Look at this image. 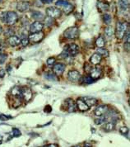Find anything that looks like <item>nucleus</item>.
<instances>
[{
	"label": "nucleus",
	"instance_id": "16",
	"mask_svg": "<svg viewBox=\"0 0 130 147\" xmlns=\"http://www.w3.org/2000/svg\"><path fill=\"white\" fill-rule=\"evenodd\" d=\"M107 112H108V107L105 105H101L96 107V109L95 110V115L97 117H100V116L106 114Z\"/></svg>",
	"mask_w": 130,
	"mask_h": 147
},
{
	"label": "nucleus",
	"instance_id": "41",
	"mask_svg": "<svg viewBox=\"0 0 130 147\" xmlns=\"http://www.w3.org/2000/svg\"><path fill=\"white\" fill-rule=\"evenodd\" d=\"M46 146H48V147H58V145H56V144H50V145H47Z\"/></svg>",
	"mask_w": 130,
	"mask_h": 147
},
{
	"label": "nucleus",
	"instance_id": "40",
	"mask_svg": "<svg viewBox=\"0 0 130 147\" xmlns=\"http://www.w3.org/2000/svg\"><path fill=\"white\" fill-rule=\"evenodd\" d=\"M42 3H46V4H49V3H51L53 2V0H40Z\"/></svg>",
	"mask_w": 130,
	"mask_h": 147
},
{
	"label": "nucleus",
	"instance_id": "38",
	"mask_svg": "<svg viewBox=\"0 0 130 147\" xmlns=\"http://www.w3.org/2000/svg\"><path fill=\"white\" fill-rule=\"evenodd\" d=\"M129 41H130V34H129V32H128L127 36H126V37H125V42H126V43H129Z\"/></svg>",
	"mask_w": 130,
	"mask_h": 147
},
{
	"label": "nucleus",
	"instance_id": "44",
	"mask_svg": "<svg viewBox=\"0 0 130 147\" xmlns=\"http://www.w3.org/2000/svg\"><path fill=\"white\" fill-rule=\"evenodd\" d=\"M91 146V144H86V146Z\"/></svg>",
	"mask_w": 130,
	"mask_h": 147
},
{
	"label": "nucleus",
	"instance_id": "29",
	"mask_svg": "<svg viewBox=\"0 0 130 147\" xmlns=\"http://www.w3.org/2000/svg\"><path fill=\"white\" fill-rule=\"evenodd\" d=\"M102 18H103V21H104L105 23L107 24V25L111 24V22H112V18H111V15L108 13H105L103 15V17H102Z\"/></svg>",
	"mask_w": 130,
	"mask_h": 147
},
{
	"label": "nucleus",
	"instance_id": "9",
	"mask_svg": "<svg viewBox=\"0 0 130 147\" xmlns=\"http://www.w3.org/2000/svg\"><path fill=\"white\" fill-rule=\"evenodd\" d=\"M21 98H23L25 100L30 101L32 98V92L28 87H21Z\"/></svg>",
	"mask_w": 130,
	"mask_h": 147
},
{
	"label": "nucleus",
	"instance_id": "24",
	"mask_svg": "<svg viewBox=\"0 0 130 147\" xmlns=\"http://www.w3.org/2000/svg\"><path fill=\"white\" fill-rule=\"evenodd\" d=\"M119 5L121 9L126 10L129 7V0H119Z\"/></svg>",
	"mask_w": 130,
	"mask_h": 147
},
{
	"label": "nucleus",
	"instance_id": "28",
	"mask_svg": "<svg viewBox=\"0 0 130 147\" xmlns=\"http://www.w3.org/2000/svg\"><path fill=\"white\" fill-rule=\"evenodd\" d=\"M105 35H106L107 36L111 37V36H112L115 34V30H114L113 27H111V26H109V27H107L105 28Z\"/></svg>",
	"mask_w": 130,
	"mask_h": 147
},
{
	"label": "nucleus",
	"instance_id": "26",
	"mask_svg": "<svg viewBox=\"0 0 130 147\" xmlns=\"http://www.w3.org/2000/svg\"><path fill=\"white\" fill-rule=\"evenodd\" d=\"M106 119H107V118H106L105 115L100 116L99 118L95 120V123H96V125H101V124H103V123H105V122L106 121Z\"/></svg>",
	"mask_w": 130,
	"mask_h": 147
},
{
	"label": "nucleus",
	"instance_id": "7",
	"mask_svg": "<svg viewBox=\"0 0 130 147\" xmlns=\"http://www.w3.org/2000/svg\"><path fill=\"white\" fill-rule=\"evenodd\" d=\"M45 37V34L43 33L42 32H36V33L31 34L28 37L29 40H31V42L34 43H38L40 41L44 39Z\"/></svg>",
	"mask_w": 130,
	"mask_h": 147
},
{
	"label": "nucleus",
	"instance_id": "4",
	"mask_svg": "<svg viewBox=\"0 0 130 147\" xmlns=\"http://www.w3.org/2000/svg\"><path fill=\"white\" fill-rule=\"evenodd\" d=\"M64 36L68 39H76L79 36V29L77 27H68L64 31Z\"/></svg>",
	"mask_w": 130,
	"mask_h": 147
},
{
	"label": "nucleus",
	"instance_id": "5",
	"mask_svg": "<svg viewBox=\"0 0 130 147\" xmlns=\"http://www.w3.org/2000/svg\"><path fill=\"white\" fill-rule=\"evenodd\" d=\"M47 15L51 18H58L61 16V10L56 7H50L46 9Z\"/></svg>",
	"mask_w": 130,
	"mask_h": 147
},
{
	"label": "nucleus",
	"instance_id": "20",
	"mask_svg": "<svg viewBox=\"0 0 130 147\" xmlns=\"http://www.w3.org/2000/svg\"><path fill=\"white\" fill-rule=\"evenodd\" d=\"M115 128V123L113 121H108L103 127V129L105 131H112Z\"/></svg>",
	"mask_w": 130,
	"mask_h": 147
},
{
	"label": "nucleus",
	"instance_id": "22",
	"mask_svg": "<svg viewBox=\"0 0 130 147\" xmlns=\"http://www.w3.org/2000/svg\"><path fill=\"white\" fill-rule=\"evenodd\" d=\"M32 17L34 19L37 20L38 22L41 20H45V16L44 14H42L40 12H37V11H34L32 13Z\"/></svg>",
	"mask_w": 130,
	"mask_h": 147
},
{
	"label": "nucleus",
	"instance_id": "31",
	"mask_svg": "<svg viewBox=\"0 0 130 147\" xmlns=\"http://www.w3.org/2000/svg\"><path fill=\"white\" fill-rule=\"evenodd\" d=\"M82 83H84V84H91L93 82V79L91 76H84L82 79Z\"/></svg>",
	"mask_w": 130,
	"mask_h": 147
},
{
	"label": "nucleus",
	"instance_id": "17",
	"mask_svg": "<svg viewBox=\"0 0 130 147\" xmlns=\"http://www.w3.org/2000/svg\"><path fill=\"white\" fill-rule=\"evenodd\" d=\"M21 43V40L18 36H12L8 38V44L12 47H17Z\"/></svg>",
	"mask_w": 130,
	"mask_h": 147
},
{
	"label": "nucleus",
	"instance_id": "32",
	"mask_svg": "<svg viewBox=\"0 0 130 147\" xmlns=\"http://www.w3.org/2000/svg\"><path fill=\"white\" fill-rule=\"evenodd\" d=\"M55 59L54 58V57H50V58H49L48 60H47V65H50V66H52L54 65V64H55Z\"/></svg>",
	"mask_w": 130,
	"mask_h": 147
},
{
	"label": "nucleus",
	"instance_id": "34",
	"mask_svg": "<svg viewBox=\"0 0 130 147\" xmlns=\"http://www.w3.org/2000/svg\"><path fill=\"white\" fill-rule=\"evenodd\" d=\"M7 56L6 55H4V54L1 53L0 54V65H2V64H3L7 60Z\"/></svg>",
	"mask_w": 130,
	"mask_h": 147
},
{
	"label": "nucleus",
	"instance_id": "12",
	"mask_svg": "<svg viewBox=\"0 0 130 147\" xmlns=\"http://www.w3.org/2000/svg\"><path fill=\"white\" fill-rule=\"evenodd\" d=\"M68 78L70 81L76 82V81H78L81 79V74L78 70H71L68 74Z\"/></svg>",
	"mask_w": 130,
	"mask_h": 147
},
{
	"label": "nucleus",
	"instance_id": "6",
	"mask_svg": "<svg viewBox=\"0 0 130 147\" xmlns=\"http://www.w3.org/2000/svg\"><path fill=\"white\" fill-rule=\"evenodd\" d=\"M64 51L67 52L68 55H78V53L79 52V47H78V45L76 44H69V45H67L64 48Z\"/></svg>",
	"mask_w": 130,
	"mask_h": 147
},
{
	"label": "nucleus",
	"instance_id": "23",
	"mask_svg": "<svg viewBox=\"0 0 130 147\" xmlns=\"http://www.w3.org/2000/svg\"><path fill=\"white\" fill-rule=\"evenodd\" d=\"M11 93H12L13 96H15L17 98H21V87H18V86L14 87L12 89Z\"/></svg>",
	"mask_w": 130,
	"mask_h": 147
},
{
	"label": "nucleus",
	"instance_id": "21",
	"mask_svg": "<svg viewBox=\"0 0 130 147\" xmlns=\"http://www.w3.org/2000/svg\"><path fill=\"white\" fill-rule=\"evenodd\" d=\"M82 99L86 102V104L91 107L92 106H95L97 103V100L96 98H82Z\"/></svg>",
	"mask_w": 130,
	"mask_h": 147
},
{
	"label": "nucleus",
	"instance_id": "15",
	"mask_svg": "<svg viewBox=\"0 0 130 147\" xmlns=\"http://www.w3.org/2000/svg\"><path fill=\"white\" fill-rule=\"evenodd\" d=\"M29 8H30V4L27 2H19L17 4V9L19 12H21V13L28 11Z\"/></svg>",
	"mask_w": 130,
	"mask_h": 147
},
{
	"label": "nucleus",
	"instance_id": "27",
	"mask_svg": "<svg viewBox=\"0 0 130 147\" xmlns=\"http://www.w3.org/2000/svg\"><path fill=\"white\" fill-rule=\"evenodd\" d=\"M45 78L47 79L48 80H54V81H57L58 80V78H57V76H56V74H54L53 73H48L46 74H45Z\"/></svg>",
	"mask_w": 130,
	"mask_h": 147
},
{
	"label": "nucleus",
	"instance_id": "8",
	"mask_svg": "<svg viewBox=\"0 0 130 147\" xmlns=\"http://www.w3.org/2000/svg\"><path fill=\"white\" fill-rule=\"evenodd\" d=\"M44 28V25L42 22H34L30 26V32L31 33H36V32H40L43 30Z\"/></svg>",
	"mask_w": 130,
	"mask_h": 147
},
{
	"label": "nucleus",
	"instance_id": "39",
	"mask_svg": "<svg viewBox=\"0 0 130 147\" xmlns=\"http://www.w3.org/2000/svg\"><path fill=\"white\" fill-rule=\"evenodd\" d=\"M5 70L4 69H0V78H3L5 76Z\"/></svg>",
	"mask_w": 130,
	"mask_h": 147
},
{
	"label": "nucleus",
	"instance_id": "2",
	"mask_svg": "<svg viewBox=\"0 0 130 147\" xmlns=\"http://www.w3.org/2000/svg\"><path fill=\"white\" fill-rule=\"evenodd\" d=\"M128 26L129 25L126 22H118L117 24H116V29H115V36H116L118 39L121 40L124 37L127 29L129 28Z\"/></svg>",
	"mask_w": 130,
	"mask_h": 147
},
{
	"label": "nucleus",
	"instance_id": "25",
	"mask_svg": "<svg viewBox=\"0 0 130 147\" xmlns=\"http://www.w3.org/2000/svg\"><path fill=\"white\" fill-rule=\"evenodd\" d=\"M96 46L98 48H103L105 47V40L102 36H99L96 40Z\"/></svg>",
	"mask_w": 130,
	"mask_h": 147
},
{
	"label": "nucleus",
	"instance_id": "13",
	"mask_svg": "<svg viewBox=\"0 0 130 147\" xmlns=\"http://www.w3.org/2000/svg\"><path fill=\"white\" fill-rule=\"evenodd\" d=\"M65 69V65L62 63H57L54 65L53 70H54V74L56 75H61L64 73Z\"/></svg>",
	"mask_w": 130,
	"mask_h": 147
},
{
	"label": "nucleus",
	"instance_id": "18",
	"mask_svg": "<svg viewBox=\"0 0 130 147\" xmlns=\"http://www.w3.org/2000/svg\"><path fill=\"white\" fill-rule=\"evenodd\" d=\"M97 7L101 12L105 13V12H106V11L109 10L110 6H109V3H106V2H104V1H98Z\"/></svg>",
	"mask_w": 130,
	"mask_h": 147
},
{
	"label": "nucleus",
	"instance_id": "45",
	"mask_svg": "<svg viewBox=\"0 0 130 147\" xmlns=\"http://www.w3.org/2000/svg\"><path fill=\"white\" fill-rule=\"evenodd\" d=\"M0 2H1V0H0Z\"/></svg>",
	"mask_w": 130,
	"mask_h": 147
},
{
	"label": "nucleus",
	"instance_id": "1",
	"mask_svg": "<svg viewBox=\"0 0 130 147\" xmlns=\"http://www.w3.org/2000/svg\"><path fill=\"white\" fill-rule=\"evenodd\" d=\"M1 18L3 22H5L9 26H12L18 21V16L15 12H7L3 13Z\"/></svg>",
	"mask_w": 130,
	"mask_h": 147
},
{
	"label": "nucleus",
	"instance_id": "10",
	"mask_svg": "<svg viewBox=\"0 0 130 147\" xmlns=\"http://www.w3.org/2000/svg\"><path fill=\"white\" fill-rule=\"evenodd\" d=\"M76 104H77V107L82 112H86V111L89 110V108H90V107L86 104V102L82 98H78L76 102Z\"/></svg>",
	"mask_w": 130,
	"mask_h": 147
},
{
	"label": "nucleus",
	"instance_id": "11",
	"mask_svg": "<svg viewBox=\"0 0 130 147\" xmlns=\"http://www.w3.org/2000/svg\"><path fill=\"white\" fill-rule=\"evenodd\" d=\"M90 76L93 80H96L99 79L101 74H102V70L101 69L98 68V67H95V68H91V69L90 70Z\"/></svg>",
	"mask_w": 130,
	"mask_h": 147
},
{
	"label": "nucleus",
	"instance_id": "30",
	"mask_svg": "<svg viewBox=\"0 0 130 147\" xmlns=\"http://www.w3.org/2000/svg\"><path fill=\"white\" fill-rule=\"evenodd\" d=\"M97 53L101 56H104V57H107L109 55V51L105 49H103V48H99L97 50Z\"/></svg>",
	"mask_w": 130,
	"mask_h": 147
},
{
	"label": "nucleus",
	"instance_id": "35",
	"mask_svg": "<svg viewBox=\"0 0 130 147\" xmlns=\"http://www.w3.org/2000/svg\"><path fill=\"white\" fill-rule=\"evenodd\" d=\"M29 39L28 38H23V39H21V45L23 46V47H26L28 44H29Z\"/></svg>",
	"mask_w": 130,
	"mask_h": 147
},
{
	"label": "nucleus",
	"instance_id": "14",
	"mask_svg": "<svg viewBox=\"0 0 130 147\" xmlns=\"http://www.w3.org/2000/svg\"><path fill=\"white\" fill-rule=\"evenodd\" d=\"M66 102H67V110L69 113H73L77 110V104L72 99L68 98V99H67Z\"/></svg>",
	"mask_w": 130,
	"mask_h": 147
},
{
	"label": "nucleus",
	"instance_id": "33",
	"mask_svg": "<svg viewBox=\"0 0 130 147\" xmlns=\"http://www.w3.org/2000/svg\"><path fill=\"white\" fill-rule=\"evenodd\" d=\"M119 131H120V133L123 134V135H126L129 132V128L127 127H121L119 128Z\"/></svg>",
	"mask_w": 130,
	"mask_h": 147
},
{
	"label": "nucleus",
	"instance_id": "42",
	"mask_svg": "<svg viewBox=\"0 0 130 147\" xmlns=\"http://www.w3.org/2000/svg\"><path fill=\"white\" fill-rule=\"evenodd\" d=\"M3 51H4V48H3V47L2 45H0V54L3 53Z\"/></svg>",
	"mask_w": 130,
	"mask_h": 147
},
{
	"label": "nucleus",
	"instance_id": "37",
	"mask_svg": "<svg viewBox=\"0 0 130 147\" xmlns=\"http://www.w3.org/2000/svg\"><path fill=\"white\" fill-rule=\"evenodd\" d=\"M13 33H14V32H13V29H8V30H7L6 32H5V36H13Z\"/></svg>",
	"mask_w": 130,
	"mask_h": 147
},
{
	"label": "nucleus",
	"instance_id": "19",
	"mask_svg": "<svg viewBox=\"0 0 130 147\" xmlns=\"http://www.w3.org/2000/svg\"><path fill=\"white\" fill-rule=\"evenodd\" d=\"M90 61H91V64H93V65H98V64L101 61V56L98 53L93 54V55H91Z\"/></svg>",
	"mask_w": 130,
	"mask_h": 147
},
{
	"label": "nucleus",
	"instance_id": "43",
	"mask_svg": "<svg viewBox=\"0 0 130 147\" xmlns=\"http://www.w3.org/2000/svg\"><path fill=\"white\" fill-rule=\"evenodd\" d=\"M3 32V28H2V27L0 26V34Z\"/></svg>",
	"mask_w": 130,
	"mask_h": 147
},
{
	"label": "nucleus",
	"instance_id": "3",
	"mask_svg": "<svg viewBox=\"0 0 130 147\" xmlns=\"http://www.w3.org/2000/svg\"><path fill=\"white\" fill-rule=\"evenodd\" d=\"M55 5H56V7H58L60 10H63L66 14L70 13L73 10V6L68 1H65V0H59L56 3Z\"/></svg>",
	"mask_w": 130,
	"mask_h": 147
},
{
	"label": "nucleus",
	"instance_id": "36",
	"mask_svg": "<svg viewBox=\"0 0 130 147\" xmlns=\"http://www.w3.org/2000/svg\"><path fill=\"white\" fill-rule=\"evenodd\" d=\"M13 136H14L15 137H17V136H21V131H20L18 129H17V128L13 129Z\"/></svg>",
	"mask_w": 130,
	"mask_h": 147
}]
</instances>
